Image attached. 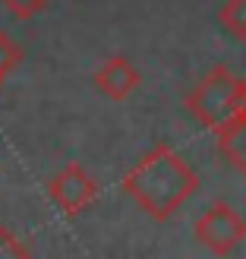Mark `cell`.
Segmentation results:
<instances>
[{
  "instance_id": "3957f363",
  "label": "cell",
  "mask_w": 246,
  "mask_h": 259,
  "mask_svg": "<svg viewBox=\"0 0 246 259\" xmlns=\"http://www.w3.org/2000/svg\"><path fill=\"white\" fill-rule=\"evenodd\" d=\"M98 196H101L98 180L88 174L79 161L63 164L60 171L47 180V199L67 218H79L85 209H92L98 202Z\"/></svg>"
},
{
  "instance_id": "5b68a950",
  "label": "cell",
  "mask_w": 246,
  "mask_h": 259,
  "mask_svg": "<svg viewBox=\"0 0 246 259\" xmlns=\"http://www.w3.org/2000/svg\"><path fill=\"white\" fill-rule=\"evenodd\" d=\"M92 85H95L108 101H126V98L142 85V73H139L126 57L114 54V57H108V60L92 73Z\"/></svg>"
},
{
  "instance_id": "52a82bcc",
  "label": "cell",
  "mask_w": 246,
  "mask_h": 259,
  "mask_svg": "<svg viewBox=\"0 0 246 259\" xmlns=\"http://www.w3.org/2000/svg\"><path fill=\"white\" fill-rule=\"evenodd\" d=\"M218 22L237 41H246V0H224L218 10Z\"/></svg>"
},
{
  "instance_id": "9c48e42d",
  "label": "cell",
  "mask_w": 246,
  "mask_h": 259,
  "mask_svg": "<svg viewBox=\"0 0 246 259\" xmlns=\"http://www.w3.org/2000/svg\"><path fill=\"white\" fill-rule=\"evenodd\" d=\"M0 256H7V259H22V256H32L29 250V243H25L16 231H10L0 225Z\"/></svg>"
},
{
  "instance_id": "8fae6325",
  "label": "cell",
  "mask_w": 246,
  "mask_h": 259,
  "mask_svg": "<svg viewBox=\"0 0 246 259\" xmlns=\"http://www.w3.org/2000/svg\"><path fill=\"white\" fill-rule=\"evenodd\" d=\"M4 79H7V76H4V73H0V85H4Z\"/></svg>"
},
{
  "instance_id": "277c9868",
  "label": "cell",
  "mask_w": 246,
  "mask_h": 259,
  "mask_svg": "<svg viewBox=\"0 0 246 259\" xmlns=\"http://www.w3.org/2000/svg\"><path fill=\"white\" fill-rule=\"evenodd\" d=\"M192 234H196L202 247L212 250L215 256H227L246 240V218L234 209V205L215 202L196 218Z\"/></svg>"
},
{
  "instance_id": "30bf717a",
  "label": "cell",
  "mask_w": 246,
  "mask_h": 259,
  "mask_svg": "<svg viewBox=\"0 0 246 259\" xmlns=\"http://www.w3.org/2000/svg\"><path fill=\"white\" fill-rule=\"evenodd\" d=\"M4 7L10 10V16H13V19L29 22V19H35L38 13L47 7V0H4Z\"/></svg>"
},
{
  "instance_id": "7a4b0ae2",
  "label": "cell",
  "mask_w": 246,
  "mask_h": 259,
  "mask_svg": "<svg viewBox=\"0 0 246 259\" xmlns=\"http://www.w3.org/2000/svg\"><path fill=\"white\" fill-rule=\"evenodd\" d=\"M183 108L202 130L218 133L246 108V79L218 63L186 92Z\"/></svg>"
},
{
  "instance_id": "8992f818",
  "label": "cell",
  "mask_w": 246,
  "mask_h": 259,
  "mask_svg": "<svg viewBox=\"0 0 246 259\" xmlns=\"http://www.w3.org/2000/svg\"><path fill=\"white\" fill-rule=\"evenodd\" d=\"M218 152L237 174L246 177V108L224 130H218Z\"/></svg>"
},
{
  "instance_id": "6da1fadb",
  "label": "cell",
  "mask_w": 246,
  "mask_h": 259,
  "mask_svg": "<svg viewBox=\"0 0 246 259\" xmlns=\"http://www.w3.org/2000/svg\"><path fill=\"white\" fill-rule=\"evenodd\" d=\"M120 190L152 222H167L199 190V177L177 149L158 142L123 174Z\"/></svg>"
},
{
  "instance_id": "ba28073f",
  "label": "cell",
  "mask_w": 246,
  "mask_h": 259,
  "mask_svg": "<svg viewBox=\"0 0 246 259\" xmlns=\"http://www.w3.org/2000/svg\"><path fill=\"white\" fill-rule=\"evenodd\" d=\"M22 57H25V51L13 41V35H7V32H0V73H13L22 63Z\"/></svg>"
}]
</instances>
